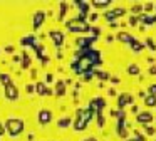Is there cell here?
Segmentation results:
<instances>
[{
  "instance_id": "1",
  "label": "cell",
  "mask_w": 156,
  "mask_h": 141,
  "mask_svg": "<svg viewBox=\"0 0 156 141\" xmlns=\"http://www.w3.org/2000/svg\"><path fill=\"white\" fill-rule=\"evenodd\" d=\"M7 129L12 136H17L24 129V121L19 119V118H10V119H7Z\"/></svg>"
},
{
  "instance_id": "2",
  "label": "cell",
  "mask_w": 156,
  "mask_h": 141,
  "mask_svg": "<svg viewBox=\"0 0 156 141\" xmlns=\"http://www.w3.org/2000/svg\"><path fill=\"white\" fill-rule=\"evenodd\" d=\"M67 27L72 30V32H79V30H81V32H86V30L89 29V25L84 22V20H81V19H72V20H69V22H67Z\"/></svg>"
},
{
  "instance_id": "3",
  "label": "cell",
  "mask_w": 156,
  "mask_h": 141,
  "mask_svg": "<svg viewBox=\"0 0 156 141\" xmlns=\"http://www.w3.org/2000/svg\"><path fill=\"white\" fill-rule=\"evenodd\" d=\"M5 96H7V99H17L19 97V89L12 82L7 84V86H5Z\"/></svg>"
},
{
  "instance_id": "4",
  "label": "cell",
  "mask_w": 156,
  "mask_h": 141,
  "mask_svg": "<svg viewBox=\"0 0 156 141\" xmlns=\"http://www.w3.org/2000/svg\"><path fill=\"white\" fill-rule=\"evenodd\" d=\"M39 123H42V124H47V123H51V119H52V113L49 109H41L39 111Z\"/></svg>"
},
{
  "instance_id": "5",
  "label": "cell",
  "mask_w": 156,
  "mask_h": 141,
  "mask_svg": "<svg viewBox=\"0 0 156 141\" xmlns=\"http://www.w3.org/2000/svg\"><path fill=\"white\" fill-rule=\"evenodd\" d=\"M149 121H153V114L149 113V111H144V113H139L138 114V123L146 124V123H149Z\"/></svg>"
},
{
  "instance_id": "6",
  "label": "cell",
  "mask_w": 156,
  "mask_h": 141,
  "mask_svg": "<svg viewBox=\"0 0 156 141\" xmlns=\"http://www.w3.org/2000/svg\"><path fill=\"white\" fill-rule=\"evenodd\" d=\"M124 12H126L124 9H116V10H112V12H108L106 13V20H114V19H118V17H121Z\"/></svg>"
},
{
  "instance_id": "7",
  "label": "cell",
  "mask_w": 156,
  "mask_h": 141,
  "mask_svg": "<svg viewBox=\"0 0 156 141\" xmlns=\"http://www.w3.org/2000/svg\"><path fill=\"white\" fill-rule=\"evenodd\" d=\"M129 103H133V96L131 94H121V97L118 99V106L121 107H124V104H129Z\"/></svg>"
},
{
  "instance_id": "8",
  "label": "cell",
  "mask_w": 156,
  "mask_h": 141,
  "mask_svg": "<svg viewBox=\"0 0 156 141\" xmlns=\"http://www.w3.org/2000/svg\"><path fill=\"white\" fill-rule=\"evenodd\" d=\"M51 37H52V40H54L57 45H62V42H64V34H62V32L52 30V32H51Z\"/></svg>"
},
{
  "instance_id": "9",
  "label": "cell",
  "mask_w": 156,
  "mask_h": 141,
  "mask_svg": "<svg viewBox=\"0 0 156 141\" xmlns=\"http://www.w3.org/2000/svg\"><path fill=\"white\" fill-rule=\"evenodd\" d=\"M116 37H118V40H121V42H126V44H131V42H133V37L129 35L128 32H119Z\"/></svg>"
},
{
  "instance_id": "10",
  "label": "cell",
  "mask_w": 156,
  "mask_h": 141,
  "mask_svg": "<svg viewBox=\"0 0 156 141\" xmlns=\"http://www.w3.org/2000/svg\"><path fill=\"white\" fill-rule=\"evenodd\" d=\"M42 22H44V13L37 12V13H35V17H34V27H35V29H39V25H41Z\"/></svg>"
},
{
  "instance_id": "11",
  "label": "cell",
  "mask_w": 156,
  "mask_h": 141,
  "mask_svg": "<svg viewBox=\"0 0 156 141\" xmlns=\"http://www.w3.org/2000/svg\"><path fill=\"white\" fill-rule=\"evenodd\" d=\"M35 89H37V92H39V94H51V91H45V86H44L42 82H37Z\"/></svg>"
},
{
  "instance_id": "12",
  "label": "cell",
  "mask_w": 156,
  "mask_h": 141,
  "mask_svg": "<svg viewBox=\"0 0 156 141\" xmlns=\"http://www.w3.org/2000/svg\"><path fill=\"white\" fill-rule=\"evenodd\" d=\"M144 104H146V106H156V96L144 97Z\"/></svg>"
},
{
  "instance_id": "13",
  "label": "cell",
  "mask_w": 156,
  "mask_h": 141,
  "mask_svg": "<svg viewBox=\"0 0 156 141\" xmlns=\"http://www.w3.org/2000/svg\"><path fill=\"white\" fill-rule=\"evenodd\" d=\"M59 128H66V126H69L71 124V118H62L61 121H59Z\"/></svg>"
},
{
  "instance_id": "14",
  "label": "cell",
  "mask_w": 156,
  "mask_h": 141,
  "mask_svg": "<svg viewBox=\"0 0 156 141\" xmlns=\"http://www.w3.org/2000/svg\"><path fill=\"white\" fill-rule=\"evenodd\" d=\"M128 72L129 74H139V67L136 66V64H131V66H129V69H128Z\"/></svg>"
},
{
  "instance_id": "15",
  "label": "cell",
  "mask_w": 156,
  "mask_h": 141,
  "mask_svg": "<svg viewBox=\"0 0 156 141\" xmlns=\"http://www.w3.org/2000/svg\"><path fill=\"white\" fill-rule=\"evenodd\" d=\"M131 47H133L134 50H138V52L143 49V45H141V44H138V40H133V42H131Z\"/></svg>"
},
{
  "instance_id": "16",
  "label": "cell",
  "mask_w": 156,
  "mask_h": 141,
  "mask_svg": "<svg viewBox=\"0 0 156 141\" xmlns=\"http://www.w3.org/2000/svg\"><path fill=\"white\" fill-rule=\"evenodd\" d=\"M109 2H106V0H99V2H94V7H108Z\"/></svg>"
},
{
  "instance_id": "17",
  "label": "cell",
  "mask_w": 156,
  "mask_h": 141,
  "mask_svg": "<svg viewBox=\"0 0 156 141\" xmlns=\"http://www.w3.org/2000/svg\"><path fill=\"white\" fill-rule=\"evenodd\" d=\"M148 91H149V96H156V84L149 86V87H148Z\"/></svg>"
},
{
  "instance_id": "18",
  "label": "cell",
  "mask_w": 156,
  "mask_h": 141,
  "mask_svg": "<svg viewBox=\"0 0 156 141\" xmlns=\"http://www.w3.org/2000/svg\"><path fill=\"white\" fill-rule=\"evenodd\" d=\"M144 129H146V133H148V134H153V133H154V128H153V126H148V124H144Z\"/></svg>"
},
{
  "instance_id": "19",
  "label": "cell",
  "mask_w": 156,
  "mask_h": 141,
  "mask_svg": "<svg viewBox=\"0 0 156 141\" xmlns=\"http://www.w3.org/2000/svg\"><path fill=\"white\" fill-rule=\"evenodd\" d=\"M129 24H131V25H136V24H138V17L131 15V19H129Z\"/></svg>"
},
{
  "instance_id": "20",
  "label": "cell",
  "mask_w": 156,
  "mask_h": 141,
  "mask_svg": "<svg viewBox=\"0 0 156 141\" xmlns=\"http://www.w3.org/2000/svg\"><path fill=\"white\" fill-rule=\"evenodd\" d=\"M143 9H144L146 12H151V10H153V3H146V5L143 7Z\"/></svg>"
},
{
  "instance_id": "21",
  "label": "cell",
  "mask_w": 156,
  "mask_h": 141,
  "mask_svg": "<svg viewBox=\"0 0 156 141\" xmlns=\"http://www.w3.org/2000/svg\"><path fill=\"white\" fill-rule=\"evenodd\" d=\"M141 9H143L141 5H134V7H133V9H131V10H133V13H134V12L138 13V12H141Z\"/></svg>"
},
{
  "instance_id": "22",
  "label": "cell",
  "mask_w": 156,
  "mask_h": 141,
  "mask_svg": "<svg viewBox=\"0 0 156 141\" xmlns=\"http://www.w3.org/2000/svg\"><path fill=\"white\" fill-rule=\"evenodd\" d=\"M146 44H148V45L151 47L153 50H156V45H154V44H153V40H151V39H148V40H146Z\"/></svg>"
},
{
  "instance_id": "23",
  "label": "cell",
  "mask_w": 156,
  "mask_h": 141,
  "mask_svg": "<svg viewBox=\"0 0 156 141\" xmlns=\"http://www.w3.org/2000/svg\"><path fill=\"white\" fill-rule=\"evenodd\" d=\"M149 74H153V76L156 74V66H151V67H149Z\"/></svg>"
},
{
  "instance_id": "24",
  "label": "cell",
  "mask_w": 156,
  "mask_h": 141,
  "mask_svg": "<svg viewBox=\"0 0 156 141\" xmlns=\"http://www.w3.org/2000/svg\"><path fill=\"white\" fill-rule=\"evenodd\" d=\"M25 89H27L29 92H32V91H34V86H27V87H25Z\"/></svg>"
},
{
  "instance_id": "25",
  "label": "cell",
  "mask_w": 156,
  "mask_h": 141,
  "mask_svg": "<svg viewBox=\"0 0 156 141\" xmlns=\"http://www.w3.org/2000/svg\"><path fill=\"white\" fill-rule=\"evenodd\" d=\"M131 111L133 113H138V106H131Z\"/></svg>"
},
{
  "instance_id": "26",
  "label": "cell",
  "mask_w": 156,
  "mask_h": 141,
  "mask_svg": "<svg viewBox=\"0 0 156 141\" xmlns=\"http://www.w3.org/2000/svg\"><path fill=\"white\" fill-rule=\"evenodd\" d=\"M5 50H7V52H12V50H14V47H12V45H7V49H5Z\"/></svg>"
},
{
  "instance_id": "27",
  "label": "cell",
  "mask_w": 156,
  "mask_h": 141,
  "mask_svg": "<svg viewBox=\"0 0 156 141\" xmlns=\"http://www.w3.org/2000/svg\"><path fill=\"white\" fill-rule=\"evenodd\" d=\"M84 141H98L96 138H87V139H84Z\"/></svg>"
},
{
  "instance_id": "28",
  "label": "cell",
  "mask_w": 156,
  "mask_h": 141,
  "mask_svg": "<svg viewBox=\"0 0 156 141\" xmlns=\"http://www.w3.org/2000/svg\"><path fill=\"white\" fill-rule=\"evenodd\" d=\"M2 133H4V126L0 124V136H2Z\"/></svg>"
},
{
  "instance_id": "29",
  "label": "cell",
  "mask_w": 156,
  "mask_h": 141,
  "mask_svg": "<svg viewBox=\"0 0 156 141\" xmlns=\"http://www.w3.org/2000/svg\"><path fill=\"white\" fill-rule=\"evenodd\" d=\"M129 141H138V139H129Z\"/></svg>"
}]
</instances>
